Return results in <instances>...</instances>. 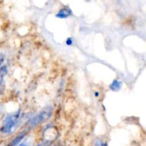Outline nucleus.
<instances>
[{"mask_svg": "<svg viewBox=\"0 0 146 146\" xmlns=\"http://www.w3.org/2000/svg\"><path fill=\"white\" fill-rule=\"evenodd\" d=\"M4 81H3V80H1V81H0V95H1V94H2L3 91H4Z\"/></svg>", "mask_w": 146, "mask_h": 146, "instance_id": "nucleus-10", "label": "nucleus"}, {"mask_svg": "<svg viewBox=\"0 0 146 146\" xmlns=\"http://www.w3.org/2000/svg\"><path fill=\"white\" fill-rule=\"evenodd\" d=\"M72 14V10L70 9L69 7H63V8L60 9L59 10L58 12L56 14V17L60 19H66L67 17H70V16Z\"/></svg>", "mask_w": 146, "mask_h": 146, "instance_id": "nucleus-3", "label": "nucleus"}, {"mask_svg": "<svg viewBox=\"0 0 146 146\" xmlns=\"http://www.w3.org/2000/svg\"><path fill=\"white\" fill-rule=\"evenodd\" d=\"M54 146H60V145H54Z\"/></svg>", "mask_w": 146, "mask_h": 146, "instance_id": "nucleus-15", "label": "nucleus"}, {"mask_svg": "<svg viewBox=\"0 0 146 146\" xmlns=\"http://www.w3.org/2000/svg\"><path fill=\"white\" fill-rule=\"evenodd\" d=\"M51 143H52V141L45 140V141H43L42 143H41L40 144H39L37 146H50V145H51Z\"/></svg>", "mask_w": 146, "mask_h": 146, "instance_id": "nucleus-8", "label": "nucleus"}, {"mask_svg": "<svg viewBox=\"0 0 146 146\" xmlns=\"http://www.w3.org/2000/svg\"><path fill=\"white\" fill-rule=\"evenodd\" d=\"M26 135V132L25 131H23L21 133L19 134L17 137L14 138L11 142L9 144V146H17L19 144H20V142L23 140V138L25 137Z\"/></svg>", "mask_w": 146, "mask_h": 146, "instance_id": "nucleus-5", "label": "nucleus"}, {"mask_svg": "<svg viewBox=\"0 0 146 146\" xmlns=\"http://www.w3.org/2000/svg\"><path fill=\"white\" fill-rule=\"evenodd\" d=\"M7 67L6 66H4L1 68H0V81L3 80V78H4V76L7 74Z\"/></svg>", "mask_w": 146, "mask_h": 146, "instance_id": "nucleus-7", "label": "nucleus"}, {"mask_svg": "<svg viewBox=\"0 0 146 146\" xmlns=\"http://www.w3.org/2000/svg\"><path fill=\"white\" fill-rule=\"evenodd\" d=\"M52 111L53 109L52 106L45 107L37 115H35L34 118H31L29 121V125L31 127H35L40 124L42 123L45 122L51 117Z\"/></svg>", "mask_w": 146, "mask_h": 146, "instance_id": "nucleus-2", "label": "nucleus"}, {"mask_svg": "<svg viewBox=\"0 0 146 146\" xmlns=\"http://www.w3.org/2000/svg\"><path fill=\"white\" fill-rule=\"evenodd\" d=\"M3 61H4V56H0V66L2 64Z\"/></svg>", "mask_w": 146, "mask_h": 146, "instance_id": "nucleus-13", "label": "nucleus"}, {"mask_svg": "<svg viewBox=\"0 0 146 146\" xmlns=\"http://www.w3.org/2000/svg\"><path fill=\"white\" fill-rule=\"evenodd\" d=\"M97 146H107L106 143H103V142H100L98 144H97Z\"/></svg>", "mask_w": 146, "mask_h": 146, "instance_id": "nucleus-12", "label": "nucleus"}, {"mask_svg": "<svg viewBox=\"0 0 146 146\" xmlns=\"http://www.w3.org/2000/svg\"><path fill=\"white\" fill-rule=\"evenodd\" d=\"M44 136L45 140L52 142L56 138V136H57V131L53 128H47L45 132H44Z\"/></svg>", "mask_w": 146, "mask_h": 146, "instance_id": "nucleus-4", "label": "nucleus"}, {"mask_svg": "<svg viewBox=\"0 0 146 146\" xmlns=\"http://www.w3.org/2000/svg\"><path fill=\"white\" fill-rule=\"evenodd\" d=\"M94 96H95V97H98L99 96V93L98 92H95V93H94Z\"/></svg>", "mask_w": 146, "mask_h": 146, "instance_id": "nucleus-14", "label": "nucleus"}, {"mask_svg": "<svg viewBox=\"0 0 146 146\" xmlns=\"http://www.w3.org/2000/svg\"><path fill=\"white\" fill-rule=\"evenodd\" d=\"M18 146H31V143L29 141H25L19 144Z\"/></svg>", "mask_w": 146, "mask_h": 146, "instance_id": "nucleus-9", "label": "nucleus"}, {"mask_svg": "<svg viewBox=\"0 0 146 146\" xmlns=\"http://www.w3.org/2000/svg\"><path fill=\"white\" fill-rule=\"evenodd\" d=\"M19 116L20 110L13 113L9 114L3 122L1 129H0L1 132L4 134H9L13 132L18 124Z\"/></svg>", "mask_w": 146, "mask_h": 146, "instance_id": "nucleus-1", "label": "nucleus"}, {"mask_svg": "<svg viewBox=\"0 0 146 146\" xmlns=\"http://www.w3.org/2000/svg\"><path fill=\"white\" fill-rule=\"evenodd\" d=\"M72 39L71 38H68L67 39V41H66V44H67V45H72Z\"/></svg>", "mask_w": 146, "mask_h": 146, "instance_id": "nucleus-11", "label": "nucleus"}, {"mask_svg": "<svg viewBox=\"0 0 146 146\" xmlns=\"http://www.w3.org/2000/svg\"><path fill=\"white\" fill-rule=\"evenodd\" d=\"M122 86H123V83L117 79L113 80V82L110 84L109 87H110V90L113 91H120V88H122Z\"/></svg>", "mask_w": 146, "mask_h": 146, "instance_id": "nucleus-6", "label": "nucleus"}]
</instances>
